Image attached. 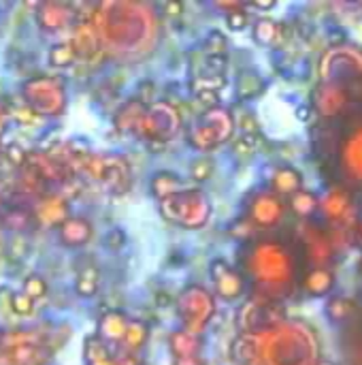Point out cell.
<instances>
[{"label": "cell", "instance_id": "cell-1", "mask_svg": "<svg viewBox=\"0 0 362 365\" xmlns=\"http://www.w3.org/2000/svg\"><path fill=\"white\" fill-rule=\"evenodd\" d=\"M160 216L181 229H203L211 218V201L203 188H186L160 201Z\"/></svg>", "mask_w": 362, "mask_h": 365}, {"label": "cell", "instance_id": "cell-2", "mask_svg": "<svg viewBox=\"0 0 362 365\" xmlns=\"http://www.w3.org/2000/svg\"><path fill=\"white\" fill-rule=\"evenodd\" d=\"M235 133V115L230 109L218 105L205 109L186 130V141L198 152H211L226 143Z\"/></svg>", "mask_w": 362, "mask_h": 365}, {"label": "cell", "instance_id": "cell-3", "mask_svg": "<svg viewBox=\"0 0 362 365\" xmlns=\"http://www.w3.org/2000/svg\"><path fill=\"white\" fill-rule=\"evenodd\" d=\"M79 178L98 184L111 195H124L132 186V171L124 156L119 154H90L79 171Z\"/></svg>", "mask_w": 362, "mask_h": 365}, {"label": "cell", "instance_id": "cell-4", "mask_svg": "<svg viewBox=\"0 0 362 365\" xmlns=\"http://www.w3.org/2000/svg\"><path fill=\"white\" fill-rule=\"evenodd\" d=\"M23 103L38 118H60L68 105V92L60 77L51 75H34L21 83Z\"/></svg>", "mask_w": 362, "mask_h": 365}, {"label": "cell", "instance_id": "cell-5", "mask_svg": "<svg viewBox=\"0 0 362 365\" xmlns=\"http://www.w3.org/2000/svg\"><path fill=\"white\" fill-rule=\"evenodd\" d=\"M181 128V113L173 103L160 101V103H151L147 105L143 118L137 124L134 137L143 139V141H169L173 139Z\"/></svg>", "mask_w": 362, "mask_h": 365}, {"label": "cell", "instance_id": "cell-6", "mask_svg": "<svg viewBox=\"0 0 362 365\" xmlns=\"http://www.w3.org/2000/svg\"><path fill=\"white\" fill-rule=\"evenodd\" d=\"M177 314L181 319V329L201 336L215 314V302L211 293L203 287H188L177 297Z\"/></svg>", "mask_w": 362, "mask_h": 365}, {"label": "cell", "instance_id": "cell-7", "mask_svg": "<svg viewBox=\"0 0 362 365\" xmlns=\"http://www.w3.org/2000/svg\"><path fill=\"white\" fill-rule=\"evenodd\" d=\"M209 276L213 282V291L224 302H237L245 295L247 282L239 269H235L224 259H213L209 265Z\"/></svg>", "mask_w": 362, "mask_h": 365}, {"label": "cell", "instance_id": "cell-8", "mask_svg": "<svg viewBox=\"0 0 362 365\" xmlns=\"http://www.w3.org/2000/svg\"><path fill=\"white\" fill-rule=\"evenodd\" d=\"M32 218L41 227H47V229L55 227L58 229L66 218H70V201L64 199L55 190L53 192L47 190V192H43L34 201V205H32Z\"/></svg>", "mask_w": 362, "mask_h": 365}, {"label": "cell", "instance_id": "cell-9", "mask_svg": "<svg viewBox=\"0 0 362 365\" xmlns=\"http://www.w3.org/2000/svg\"><path fill=\"white\" fill-rule=\"evenodd\" d=\"M34 17H36V24L41 30L55 34V32H62L64 28H68L77 19V13H75V6L68 2L45 0V2L36 4Z\"/></svg>", "mask_w": 362, "mask_h": 365}, {"label": "cell", "instance_id": "cell-10", "mask_svg": "<svg viewBox=\"0 0 362 365\" xmlns=\"http://www.w3.org/2000/svg\"><path fill=\"white\" fill-rule=\"evenodd\" d=\"M284 218V201L273 195L271 190L267 192H258L247 210V222L252 227H265L271 229L275 225H280Z\"/></svg>", "mask_w": 362, "mask_h": 365}, {"label": "cell", "instance_id": "cell-11", "mask_svg": "<svg viewBox=\"0 0 362 365\" xmlns=\"http://www.w3.org/2000/svg\"><path fill=\"white\" fill-rule=\"evenodd\" d=\"M77 51V60H94L102 51V41L92 19L77 21L73 28V36L68 38Z\"/></svg>", "mask_w": 362, "mask_h": 365}, {"label": "cell", "instance_id": "cell-12", "mask_svg": "<svg viewBox=\"0 0 362 365\" xmlns=\"http://www.w3.org/2000/svg\"><path fill=\"white\" fill-rule=\"evenodd\" d=\"M49 344H23L17 349H0V365H49L53 359Z\"/></svg>", "mask_w": 362, "mask_h": 365}, {"label": "cell", "instance_id": "cell-13", "mask_svg": "<svg viewBox=\"0 0 362 365\" xmlns=\"http://www.w3.org/2000/svg\"><path fill=\"white\" fill-rule=\"evenodd\" d=\"M128 323H130V319L122 310H107L100 314L94 336L98 340H102L107 346H119L126 336Z\"/></svg>", "mask_w": 362, "mask_h": 365}, {"label": "cell", "instance_id": "cell-14", "mask_svg": "<svg viewBox=\"0 0 362 365\" xmlns=\"http://www.w3.org/2000/svg\"><path fill=\"white\" fill-rule=\"evenodd\" d=\"M92 235H94V227L83 216H70L58 227V237H60L62 246H66V248H81V246L90 244Z\"/></svg>", "mask_w": 362, "mask_h": 365}, {"label": "cell", "instance_id": "cell-15", "mask_svg": "<svg viewBox=\"0 0 362 365\" xmlns=\"http://www.w3.org/2000/svg\"><path fill=\"white\" fill-rule=\"evenodd\" d=\"M269 190L280 199L292 197L303 190V173L294 167H275L269 175Z\"/></svg>", "mask_w": 362, "mask_h": 365}, {"label": "cell", "instance_id": "cell-16", "mask_svg": "<svg viewBox=\"0 0 362 365\" xmlns=\"http://www.w3.org/2000/svg\"><path fill=\"white\" fill-rule=\"evenodd\" d=\"M145 109H147V103L141 101L139 96H132V98L124 101V103L117 107L115 115H113L115 128H117L122 135H134L137 124H139V120L143 118Z\"/></svg>", "mask_w": 362, "mask_h": 365}, {"label": "cell", "instance_id": "cell-17", "mask_svg": "<svg viewBox=\"0 0 362 365\" xmlns=\"http://www.w3.org/2000/svg\"><path fill=\"white\" fill-rule=\"evenodd\" d=\"M186 188L188 186H186L183 178L169 171V169H162V171L154 173L151 180H149V192L158 201H164V199H169V197H173V195H177V192H181Z\"/></svg>", "mask_w": 362, "mask_h": 365}, {"label": "cell", "instance_id": "cell-18", "mask_svg": "<svg viewBox=\"0 0 362 365\" xmlns=\"http://www.w3.org/2000/svg\"><path fill=\"white\" fill-rule=\"evenodd\" d=\"M201 336H194L186 329H177L169 336V351L175 359H188V357H201Z\"/></svg>", "mask_w": 362, "mask_h": 365}, {"label": "cell", "instance_id": "cell-19", "mask_svg": "<svg viewBox=\"0 0 362 365\" xmlns=\"http://www.w3.org/2000/svg\"><path fill=\"white\" fill-rule=\"evenodd\" d=\"M335 287V274L326 267H314L303 278V291L312 297H326Z\"/></svg>", "mask_w": 362, "mask_h": 365}, {"label": "cell", "instance_id": "cell-20", "mask_svg": "<svg viewBox=\"0 0 362 365\" xmlns=\"http://www.w3.org/2000/svg\"><path fill=\"white\" fill-rule=\"evenodd\" d=\"M100 289V269L96 263H85L83 267H79L77 278H75V291L79 297H94Z\"/></svg>", "mask_w": 362, "mask_h": 365}, {"label": "cell", "instance_id": "cell-21", "mask_svg": "<svg viewBox=\"0 0 362 365\" xmlns=\"http://www.w3.org/2000/svg\"><path fill=\"white\" fill-rule=\"evenodd\" d=\"M83 361L85 365H113L115 353L96 336H87L83 340Z\"/></svg>", "mask_w": 362, "mask_h": 365}, {"label": "cell", "instance_id": "cell-22", "mask_svg": "<svg viewBox=\"0 0 362 365\" xmlns=\"http://www.w3.org/2000/svg\"><path fill=\"white\" fill-rule=\"evenodd\" d=\"M326 319L333 323V325H344L348 323L354 314H356V304L350 299V297H344V295H333L329 302H326Z\"/></svg>", "mask_w": 362, "mask_h": 365}, {"label": "cell", "instance_id": "cell-23", "mask_svg": "<svg viewBox=\"0 0 362 365\" xmlns=\"http://www.w3.org/2000/svg\"><path fill=\"white\" fill-rule=\"evenodd\" d=\"M288 205H290V212H292L294 216L307 220V218H312V216L320 210V199H318L316 192L303 188V190H299L297 195L290 197Z\"/></svg>", "mask_w": 362, "mask_h": 365}, {"label": "cell", "instance_id": "cell-24", "mask_svg": "<svg viewBox=\"0 0 362 365\" xmlns=\"http://www.w3.org/2000/svg\"><path fill=\"white\" fill-rule=\"evenodd\" d=\"M280 34H282V26H280V21H275L271 17H260L252 26V38L262 47L275 45Z\"/></svg>", "mask_w": 362, "mask_h": 365}, {"label": "cell", "instance_id": "cell-25", "mask_svg": "<svg viewBox=\"0 0 362 365\" xmlns=\"http://www.w3.org/2000/svg\"><path fill=\"white\" fill-rule=\"evenodd\" d=\"M147 340H149V327L143 321H130L119 349L128 351V353H139L145 346Z\"/></svg>", "mask_w": 362, "mask_h": 365}, {"label": "cell", "instance_id": "cell-26", "mask_svg": "<svg viewBox=\"0 0 362 365\" xmlns=\"http://www.w3.org/2000/svg\"><path fill=\"white\" fill-rule=\"evenodd\" d=\"M47 62L53 68H68L77 62V51L70 41H58L47 51Z\"/></svg>", "mask_w": 362, "mask_h": 365}, {"label": "cell", "instance_id": "cell-27", "mask_svg": "<svg viewBox=\"0 0 362 365\" xmlns=\"http://www.w3.org/2000/svg\"><path fill=\"white\" fill-rule=\"evenodd\" d=\"M265 90V81L258 73L254 71H243L237 79V94L241 101H252Z\"/></svg>", "mask_w": 362, "mask_h": 365}, {"label": "cell", "instance_id": "cell-28", "mask_svg": "<svg viewBox=\"0 0 362 365\" xmlns=\"http://www.w3.org/2000/svg\"><path fill=\"white\" fill-rule=\"evenodd\" d=\"M320 210L326 212L329 218H339L348 212V197L339 190H333L320 201Z\"/></svg>", "mask_w": 362, "mask_h": 365}, {"label": "cell", "instance_id": "cell-29", "mask_svg": "<svg viewBox=\"0 0 362 365\" xmlns=\"http://www.w3.org/2000/svg\"><path fill=\"white\" fill-rule=\"evenodd\" d=\"M0 154H2V158H4L11 167L23 169L26 163H28V154H30V152H28L21 143H17V141H9V143H4V145L0 148Z\"/></svg>", "mask_w": 362, "mask_h": 365}, {"label": "cell", "instance_id": "cell-30", "mask_svg": "<svg viewBox=\"0 0 362 365\" xmlns=\"http://www.w3.org/2000/svg\"><path fill=\"white\" fill-rule=\"evenodd\" d=\"M215 171V165H213V158L203 154V156H196L192 163H190V178L196 182V184H203L207 182Z\"/></svg>", "mask_w": 362, "mask_h": 365}, {"label": "cell", "instance_id": "cell-31", "mask_svg": "<svg viewBox=\"0 0 362 365\" xmlns=\"http://www.w3.org/2000/svg\"><path fill=\"white\" fill-rule=\"evenodd\" d=\"M21 293H26L30 299L38 302L43 299L47 293H49V287H47V280L41 276V274H28L23 278V284H21Z\"/></svg>", "mask_w": 362, "mask_h": 365}, {"label": "cell", "instance_id": "cell-32", "mask_svg": "<svg viewBox=\"0 0 362 365\" xmlns=\"http://www.w3.org/2000/svg\"><path fill=\"white\" fill-rule=\"evenodd\" d=\"M2 220H4L11 229H15V231H23V229H28V227L34 222L32 210H23V207H9V210L4 212Z\"/></svg>", "mask_w": 362, "mask_h": 365}, {"label": "cell", "instance_id": "cell-33", "mask_svg": "<svg viewBox=\"0 0 362 365\" xmlns=\"http://www.w3.org/2000/svg\"><path fill=\"white\" fill-rule=\"evenodd\" d=\"M34 299H30L26 293H21V291H17V293H13L11 295V299H9V308H11V312L15 314V317H19V319H28V317H32V312H34Z\"/></svg>", "mask_w": 362, "mask_h": 365}, {"label": "cell", "instance_id": "cell-34", "mask_svg": "<svg viewBox=\"0 0 362 365\" xmlns=\"http://www.w3.org/2000/svg\"><path fill=\"white\" fill-rule=\"evenodd\" d=\"M258 145H260L258 133H254V135L241 133V135L235 139V143H233V148H235V154H239V156H252V154H256Z\"/></svg>", "mask_w": 362, "mask_h": 365}, {"label": "cell", "instance_id": "cell-35", "mask_svg": "<svg viewBox=\"0 0 362 365\" xmlns=\"http://www.w3.org/2000/svg\"><path fill=\"white\" fill-rule=\"evenodd\" d=\"M226 26L233 32H241L250 26V13L245 11V6H239L230 13H226Z\"/></svg>", "mask_w": 362, "mask_h": 365}, {"label": "cell", "instance_id": "cell-36", "mask_svg": "<svg viewBox=\"0 0 362 365\" xmlns=\"http://www.w3.org/2000/svg\"><path fill=\"white\" fill-rule=\"evenodd\" d=\"M113 365H141V359L137 353H128V351H117L115 353V364Z\"/></svg>", "mask_w": 362, "mask_h": 365}, {"label": "cell", "instance_id": "cell-37", "mask_svg": "<svg viewBox=\"0 0 362 365\" xmlns=\"http://www.w3.org/2000/svg\"><path fill=\"white\" fill-rule=\"evenodd\" d=\"M162 11H164L166 17H175V15H179V13L183 11V4H181V2H166V4L162 6Z\"/></svg>", "mask_w": 362, "mask_h": 365}, {"label": "cell", "instance_id": "cell-38", "mask_svg": "<svg viewBox=\"0 0 362 365\" xmlns=\"http://www.w3.org/2000/svg\"><path fill=\"white\" fill-rule=\"evenodd\" d=\"M6 126H9V113H6V109L0 105V137L6 133Z\"/></svg>", "mask_w": 362, "mask_h": 365}, {"label": "cell", "instance_id": "cell-39", "mask_svg": "<svg viewBox=\"0 0 362 365\" xmlns=\"http://www.w3.org/2000/svg\"><path fill=\"white\" fill-rule=\"evenodd\" d=\"M173 365H207L201 357H188V359H175Z\"/></svg>", "mask_w": 362, "mask_h": 365}, {"label": "cell", "instance_id": "cell-40", "mask_svg": "<svg viewBox=\"0 0 362 365\" xmlns=\"http://www.w3.org/2000/svg\"><path fill=\"white\" fill-rule=\"evenodd\" d=\"M250 6H252V9H258V11H271V9H275L277 4H275V2H252Z\"/></svg>", "mask_w": 362, "mask_h": 365}, {"label": "cell", "instance_id": "cell-41", "mask_svg": "<svg viewBox=\"0 0 362 365\" xmlns=\"http://www.w3.org/2000/svg\"><path fill=\"white\" fill-rule=\"evenodd\" d=\"M0 212H2V197H0Z\"/></svg>", "mask_w": 362, "mask_h": 365}, {"label": "cell", "instance_id": "cell-42", "mask_svg": "<svg viewBox=\"0 0 362 365\" xmlns=\"http://www.w3.org/2000/svg\"><path fill=\"white\" fill-rule=\"evenodd\" d=\"M361 233H362V225H361Z\"/></svg>", "mask_w": 362, "mask_h": 365}]
</instances>
